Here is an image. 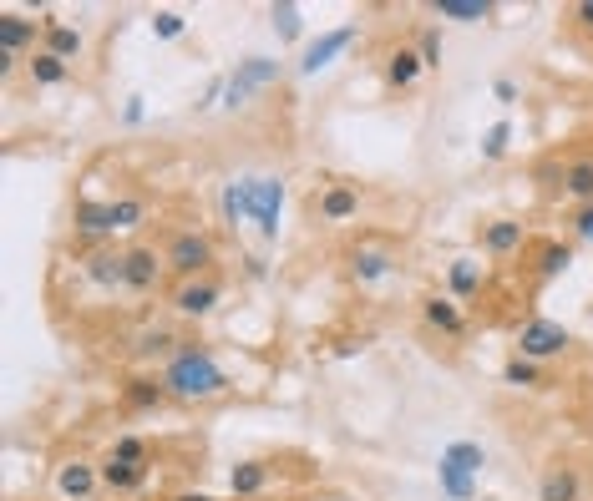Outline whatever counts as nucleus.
Masks as SVG:
<instances>
[{
  "label": "nucleus",
  "mask_w": 593,
  "mask_h": 501,
  "mask_svg": "<svg viewBox=\"0 0 593 501\" xmlns=\"http://www.w3.org/2000/svg\"><path fill=\"white\" fill-rule=\"evenodd\" d=\"M173 501H218V496H208V491H178Z\"/></svg>",
  "instance_id": "44"
},
{
  "label": "nucleus",
  "mask_w": 593,
  "mask_h": 501,
  "mask_svg": "<svg viewBox=\"0 0 593 501\" xmlns=\"http://www.w3.org/2000/svg\"><path fill=\"white\" fill-rule=\"evenodd\" d=\"M26 71H31L36 87H66V81H71V61H61V56H51V51L26 56Z\"/></svg>",
  "instance_id": "22"
},
{
  "label": "nucleus",
  "mask_w": 593,
  "mask_h": 501,
  "mask_svg": "<svg viewBox=\"0 0 593 501\" xmlns=\"http://www.w3.org/2000/svg\"><path fill=\"white\" fill-rule=\"evenodd\" d=\"M122 400H127V410H158L168 400V385H163V375H132L122 385Z\"/></svg>",
  "instance_id": "20"
},
{
  "label": "nucleus",
  "mask_w": 593,
  "mask_h": 501,
  "mask_svg": "<svg viewBox=\"0 0 593 501\" xmlns=\"http://www.w3.org/2000/svg\"><path fill=\"white\" fill-rule=\"evenodd\" d=\"M71 228H77V238H87V243L117 238V228H112V203H102V198H77V208H71Z\"/></svg>",
  "instance_id": "10"
},
{
  "label": "nucleus",
  "mask_w": 593,
  "mask_h": 501,
  "mask_svg": "<svg viewBox=\"0 0 593 501\" xmlns=\"http://www.w3.org/2000/svg\"><path fill=\"white\" fill-rule=\"evenodd\" d=\"M107 456H117V461H132V466H153V456H147V446H142V436H117Z\"/></svg>",
  "instance_id": "37"
},
{
  "label": "nucleus",
  "mask_w": 593,
  "mask_h": 501,
  "mask_svg": "<svg viewBox=\"0 0 593 501\" xmlns=\"http://www.w3.org/2000/svg\"><path fill=\"white\" fill-rule=\"evenodd\" d=\"M82 279L102 294H117L127 289V259H122V248H92V254L82 259Z\"/></svg>",
  "instance_id": "8"
},
{
  "label": "nucleus",
  "mask_w": 593,
  "mask_h": 501,
  "mask_svg": "<svg viewBox=\"0 0 593 501\" xmlns=\"http://www.w3.org/2000/svg\"><path fill=\"white\" fill-rule=\"evenodd\" d=\"M421 51L416 46H396L391 56H386V87L391 92H411L416 87V81H421Z\"/></svg>",
  "instance_id": "15"
},
{
  "label": "nucleus",
  "mask_w": 593,
  "mask_h": 501,
  "mask_svg": "<svg viewBox=\"0 0 593 501\" xmlns=\"http://www.w3.org/2000/svg\"><path fill=\"white\" fill-rule=\"evenodd\" d=\"M147 31H153L158 41H178L188 31V21H183V11H158L153 21H147Z\"/></svg>",
  "instance_id": "36"
},
{
  "label": "nucleus",
  "mask_w": 593,
  "mask_h": 501,
  "mask_svg": "<svg viewBox=\"0 0 593 501\" xmlns=\"http://www.w3.org/2000/svg\"><path fill=\"white\" fill-rule=\"evenodd\" d=\"M573 21H578L583 31H593V0H578V6H573Z\"/></svg>",
  "instance_id": "42"
},
{
  "label": "nucleus",
  "mask_w": 593,
  "mask_h": 501,
  "mask_svg": "<svg viewBox=\"0 0 593 501\" xmlns=\"http://www.w3.org/2000/svg\"><path fill=\"white\" fill-rule=\"evenodd\" d=\"M102 486V461H61L56 466V496L61 501H92Z\"/></svg>",
  "instance_id": "9"
},
{
  "label": "nucleus",
  "mask_w": 593,
  "mask_h": 501,
  "mask_svg": "<svg viewBox=\"0 0 593 501\" xmlns=\"http://www.w3.org/2000/svg\"><path fill=\"white\" fill-rule=\"evenodd\" d=\"M137 223H147V203H142V198H112V228L127 233V228H137Z\"/></svg>",
  "instance_id": "35"
},
{
  "label": "nucleus",
  "mask_w": 593,
  "mask_h": 501,
  "mask_svg": "<svg viewBox=\"0 0 593 501\" xmlns=\"http://www.w3.org/2000/svg\"><path fill=\"white\" fill-rule=\"evenodd\" d=\"M122 259H127V294H153L163 269H168V259L158 254L153 243H127Z\"/></svg>",
  "instance_id": "6"
},
{
  "label": "nucleus",
  "mask_w": 593,
  "mask_h": 501,
  "mask_svg": "<svg viewBox=\"0 0 593 501\" xmlns=\"http://www.w3.org/2000/svg\"><path fill=\"white\" fill-rule=\"evenodd\" d=\"M163 385H168V400H183V405H203V400H218V395L234 390L229 370L218 365L213 350H203V345H183L163 365Z\"/></svg>",
  "instance_id": "1"
},
{
  "label": "nucleus",
  "mask_w": 593,
  "mask_h": 501,
  "mask_svg": "<svg viewBox=\"0 0 593 501\" xmlns=\"http://www.w3.org/2000/svg\"><path fill=\"white\" fill-rule=\"evenodd\" d=\"M315 213H320V223H350V218L360 213V193H355L350 183H330V188L320 193Z\"/></svg>",
  "instance_id": "16"
},
{
  "label": "nucleus",
  "mask_w": 593,
  "mask_h": 501,
  "mask_svg": "<svg viewBox=\"0 0 593 501\" xmlns=\"http://www.w3.org/2000/svg\"><path fill=\"white\" fill-rule=\"evenodd\" d=\"M142 481H147V466H132V461H117V456L102 461V486L107 491H137Z\"/></svg>",
  "instance_id": "28"
},
{
  "label": "nucleus",
  "mask_w": 593,
  "mask_h": 501,
  "mask_svg": "<svg viewBox=\"0 0 593 501\" xmlns=\"http://www.w3.org/2000/svg\"><path fill=\"white\" fill-rule=\"evenodd\" d=\"M234 76L244 81V87H249V92H264V87H274V81L284 76V66H279L274 56H244Z\"/></svg>",
  "instance_id": "23"
},
{
  "label": "nucleus",
  "mask_w": 593,
  "mask_h": 501,
  "mask_svg": "<svg viewBox=\"0 0 593 501\" xmlns=\"http://www.w3.org/2000/svg\"><path fill=\"white\" fill-rule=\"evenodd\" d=\"M583 496V476L573 471V466H548L543 471V481H538V501H578Z\"/></svg>",
  "instance_id": "17"
},
{
  "label": "nucleus",
  "mask_w": 593,
  "mask_h": 501,
  "mask_svg": "<svg viewBox=\"0 0 593 501\" xmlns=\"http://www.w3.org/2000/svg\"><path fill=\"white\" fill-rule=\"evenodd\" d=\"M477 238H482V248H487L492 259H512L528 233H523V223H517V218H492V223H482Z\"/></svg>",
  "instance_id": "13"
},
{
  "label": "nucleus",
  "mask_w": 593,
  "mask_h": 501,
  "mask_svg": "<svg viewBox=\"0 0 593 501\" xmlns=\"http://www.w3.org/2000/svg\"><path fill=\"white\" fill-rule=\"evenodd\" d=\"M229 491H234V501L264 496V491H269V466H264V461H239V466L229 471Z\"/></svg>",
  "instance_id": "21"
},
{
  "label": "nucleus",
  "mask_w": 593,
  "mask_h": 501,
  "mask_svg": "<svg viewBox=\"0 0 593 501\" xmlns=\"http://www.w3.org/2000/svg\"><path fill=\"white\" fill-rule=\"evenodd\" d=\"M163 259H168V269L178 274V284H183V279H208V269L218 264V243H213L203 228H183V233L168 238Z\"/></svg>",
  "instance_id": "2"
},
{
  "label": "nucleus",
  "mask_w": 593,
  "mask_h": 501,
  "mask_svg": "<svg viewBox=\"0 0 593 501\" xmlns=\"http://www.w3.org/2000/svg\"><path fill=\"white\" fill-rule=\"evenodd\" d=\"M573 269V248L568 243H543L538 248V279H558Z\"/></svg>",
  "instance_id": "31"
},
{
  "label": "nucleus",
  "mask_w": 593,
  "mask_h": 501,
  "mask_svg": "<svg viewBox=\"0 0 593 501\" xmlns=\"http://www.w3.org/2000/svg\"><path fill=\"white\" fill-rule=\"evenodd\" d=\"M421 319L436 334H447V340H462V334H467V314H462V304L452 294H426L421 299Z\"/></svg>",
  "instance_id": "11"
},
{
  "label": "nucleus",
  "mask_w": 593,
  "mask_h": 501,
  "mask_svg": "<svg viewBox=\"0 0 593 501\" xmlns=\"http://www.w3.org/2000/svg\"><path fill=\"white\" fill-rule=\"evenodd\" d=\"M41 26H46L41 51H51V56H61V61H77V56H82L87 36H82L77 26H66V21H41Z\"/></svg>",
  "instance_id": "19"
},
{
  "label": "nucleus",
  "mask_w": 593,
  "mask_h": 501,
  "mask_svg": "<svg viewBox=\"0 0 593 501\" xmlns=\"http://www.w3.org/2000/svg\"><path fill=\"white\" fill-rule=\"evenodd\" d=\"M142 102H147V97H127V107H122V127H142V117H147Z\"/></svg>",
  "instance_id": "41"
},
{
  "label": "nucleus",
  "mask_w": 593,
  "mask_h": 501,
  "mask_svg": "<svg viewBox=\"0 0 593 501\" xmlns=\"http://www.w3.org/2000/svg\"><path fill=\"white\" fill-rule=\"evenodd\" d=\"M436 21H457V26H482L492 21V0H431Z\"/></svg>",
  "instance_id": "18"
},
{
  "label": "nucleus",
  "mask_w": 593,
  "mask_h": 501,
  "mask_svg": "<svg viewBox=\"0 0 593 501\" xmlns=\"http://www.w3.org/2000/svg\"><path fill=\"white\" fill-rule=\"evenodd\" d=\"M391 274H396V259L386 254V248H376V243H365V248H355V254H350V279L355 284H381Z\"/></svg>",
  "instance_id": "14"
},
{
  "label": "nucleus",
  "mask_w": 593,
  "mask_h": 501,
  "mask_svg": "<svg viewBox=\"0 0 593 501\" xmlns=\"http://www.w3.org/2000/svg\"><path fill=\"white\" fill-rule=\"evenodd\" d=\"M436 481H441V496L447 501H477V476L472 471H457L447 461H436Z\"/></svg>",
  "instance_id": "27"
},
{
  "label": "nucleus",
  "mask_w": 593,
  "mask_h": 501,
  "mask_svg": "<svg viewBox=\"0 0 593 501\" xmlns=\"http://www.w3.org/2000/svg\"><path fill=\"white\" fill-rule=\"evenodd\" d=\"M568 350H573V329H568V324H558V319L533 314V319H523V329H517V355L533 360V365L563 360Z\"/></svg>",
  "instance_id": "3"
},
{
  "label": "nucleus",
  "mask_w": 593,
  "mask_h": 501,
  "mask_svg": "<svg viewBox=\"0 0 593 501\" xmlns=\"http://www.w3.org/2000/svg\"><path fill=\"white\" fill-rule=\"evenodd\" d=\"M563 193L583 208V203H593V157H573V162H563Z\"/></svg>",
  "instance_id": "24"
},
{
  "label": "nucleus",
  "mask_w": 593,
  "mask_h": 501,
  "mask_svg": "<svg viewBox=\"0 0 593 501\" xmlns=\"http://www.w3.org/2000/svg\"><path fill=\"white\" fill-rule=\"evenodd\" d=\"M269 26H274L279 46H294V41L305 36V11L289 6V0H279V6H269Z\"/></svg>",
  "instance_id": "26"
},
{
  "label": "nucleus",
  "mask_w": 593,
  "mask_h": 501,
  "mask_svg": "<svg viewBox=\"0 0 593 501\" xmlns=\"http://www.w3.org/2000/svg\"><path fill=\"white\" fill-rule=\"evenodd\" d=\"M132 350H137L142 360H158V355H168V360H173L183 345H178V334H173L168 324H153V329H142V334H137V345H132Z\"/></svg>",
  "instance_id": "25"
},
{
  "label": "nucleus",
  "mask_w": 593,
  "mask_h": 501,
  "mask_svg": "<svg viewBox=\"0 0 593 501\" xmlns=\"http://www.w3.org/2000/svg\"><path fill=\"white\" fill-rule=\"evenodd\" d=\"M36 36H46V26L16 16V11H0V56H36Z\"/></svg>",
  "instance_id": "12"
},
{
  "label": "nucleus",
  "mask_w": 593,
  "mask_h": 501,
  "mask_svg": "<svg viewBox=\"0 0 593 501\" xmlns=\"http://www.w3.org/2000/svg\"><path fill=\"white\" fill-rule=\"evenodd\" d=\"M502 385H512V390H538V385H543V365L512 355V360L502 365Z\"/></svg>",
  "instance_id": "30"
},
{
  "label": "nucleus",
  "mask_w": 593,
  "mask_h": 501,
  "mask_svg": "<svg viewBox=\"0 0 593 501\" xmlns=\"http://www.w3.org/2000/svg\"><path fill=\"white\" fill-rule=\"evenodd\" d=\"M244 274H249V279H254V284H259V279H264V274H269V264H264V259H259V254H249V259H244Z\"/></svg>",
  "instance_id": "43"
},
{
  "label": "nucleus",
  "mask_w": 593,
  "mask_h": 501,
  "mask_svg": "<svg viewBox=\"0 0 593 501\" xmlns=\"http://www.w3.org/2000/svg\"><path fill=\"white\" fill-rule=\"evenodd\" d=\"M492 97H497L502 107H512V102H517V81H512V76H497V81H492Z\"/></svg>",
  "instance_id": "40"
},
{
  "label": "nucleus",
  "mask_w": 593,
  "mask_h": 501,
  "mask_svg": "<svg viewBox=\"0 0 593 501\" xmlns=\"http://www.w3.org/2000/svg\"><path fill=\"white\" fill-rule=\"evenodd\" d=\"M441 461L457 466V471H472V476H477V471L487 466V451H482L477 441H452L447 451H441Z\"/></svg>",
  "instance_id": "32"
},
{
  "label": "nucleus",
  "mask_w": 593,
  "mask_h": 501,
  "mask_svg": "<svg viewBox=\"0 0 593 501\" xmlns=\"http://www.w3.org/2000/svg\"><path fill=\"white\" fill-rule=\"evenodd\" d=\"M355 36H360V26H335V31H325V36H315L305 51H300V76H320L325 66H335L350 46H355Z\"/></svg>",
  "instance_id": "5"
},
{
  "label": "nucleus",
  "mask_w": 593,
  "mask_h": 501,
  "mask_svg": "<svg viewBox=\"0 0 593 501\" xmlns=\"http://www.w3.org/2000/svg\"><path fill=\"white\" fill-rule=\"evenodd\" d=\"M447 289H452V299H477V289H482V264L457 259V264L447 269Z\"/></svg>",
  "instance_id": "29"
},
{
  "label": "nucleus",
  "mask_w": 593,
  "mask_h": 501,
  "mask_svg": "<svg viewBox=\"0 0 593 501\" xmlns=\"http://www.w3.org/2000/svg\"><path fill=\"white\" fill-rule=\"evenodd\" d=\"M416 51H421V66L436 71V66H441V26H426V31L416 36Z\"/></svg>",
  "instance_id": "38"
},
{
  "label": "nucleus",
  "mask_w": 593,
  "mask_h": 501,
  "mask_svg": "<svg viewBox=\"0 0 593 501\" xmlns=\"http://www.w3.org/2000/svg\"><path fill=\"white\" fill-rule=\"evenodd\" d=\"M249 198H254L249 178H244V183H224V198H218V203H224V218H229L234 228L249 223Z\"/></svg>",
  "instance_id": "33"
},
{
  "label": "nucleus",
  "mask_w": 593,
  "mask_h": 501,
  "mask_svg": "<svg viewBox=\"0 0 593 501\" xmlns=\"http://www.w3.org/2000/svg\"><path fill=\"white\" fill-rule=\"evenodd\" d=\"M218 299H224V284H218L213 274H208V279H183V284L173 289V314H183V319H208V314L218 309Z\"/></svg>",
  "instance_id": "7"
},
{
  "label": "nucleus",
  "mask_w": 593,
  "mask_h": 501,
  "mask_svg": "<svg viewBox=\"0 0 593 501\" xmlns=\"http://www.w3.org/2000/svg\"><path fill=\"white\" fill-rule=\"evenodd\" d=\"M249 223L259 228L264 243H279V213H284V178H249Z\"/></svg>",
  "instance_id": "4"
},
{
  "label": "nucleus",
  "mask_w": 593,
  "mask_h": 501,
  "mask_svg": "<svg viewBox=\"0 0 593 501\" xmlns=\"http://www.w3.org/2000/svg\"><path fill=\"white\" fill-rule=\"evenodd\" d=\"M573 238H578V243H593V203L573 208Z\"/></svg>",
  "instance_id": "39"
},
{
  "label": "nucleus",
  "mask_w": 593,
  "mask_h": 501,
  "mask_svg": "<svg viewBox=\"0 0 593 501\" xmlns=\"http://www.w3.org/2000/svg\"><path fill=\"white\" fill-rule=\"evenodd\" d=\"M482 501H492V496H482Z\"/></svg>",
  "instance_id": "45"
},
{
  "label": "nucleus",
  "mask_w": 593,
  "mask_h": 501,
  "mask_svg": "<svg viewBox=\"0 0 593 501\" xmlns=\"http://www.w3.org/2000/svg\"><path fill=\"white\" fill-rule=\"evenodd\" d=\"M477 147H482V157H487V162H502V157H507V147H512V122H507V117H502V122H492V127L482 132V142H477Z\"/></svg>",
  "instance_id": "34"
}]
</instances>
